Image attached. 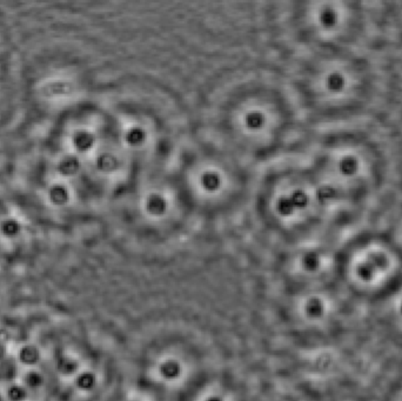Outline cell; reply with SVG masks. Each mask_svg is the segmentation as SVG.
Segmentation results:
<instances>
[{"label": "cell", "mask_w": 402, "mask_h": 401, "mask_svg": "<svg viewBox=\"0 0 402 401\" xmlns=\"http://www.w3.org/2000/svg\"><path fill=\"white\" fill-rule=\"evenodd\" d=\"M21 108V76L16 33L7 2H0V150L18 126Z\"/></svg>", "instance_id": "obj_3"}, {"label": "cell", "mask_w": 402, "mask_h": 401, "mask_svg": "<svg viewBox=\"0 0 402 401\" xmlns=\"http://www.w3.org/2000/svg\"><path fill=\"white\" fill-rule=\"evenodd\" d=\"M335 282L363 309L380 301L401 285L402 258L387 246H360L338 263Z\"/></svg>", "instance_id": "obj_2"}, {"label": "cell", "mask_w": 402, "mask_h": 401, "mask_svg": "<svg viewBox=\"0 0 402 401\" xmlns=\"http://www.w3.org/2000/svg\"><path fill=\"white\" fill-rule=\"evenodd\" d=\"M58 245L0 176V278L39 270Z\"/></svg>", "instance_id": "obj_1"}, {"label": "cell", "mask_w": 402, "mask_h": 401, "mask_svg": "<svg viewBox=\"0 0 402 401\" xmlns=\"http://www.w3.org/2000/svg\"><path fill=\"white\" fill-rule=\"evenodd\" d=\"M402 354V283L380 301L362 309L360 339Z\"/></svg>", "instance_id": "obj_4"}, {"label": "cell", "mask_w": 402, "mask_h": 401, "mask_svg": "<svg viewBox=\"0 0 402 401\" xmlns=\"http://www.w3.org/2000/svg\"><path fill=\"white\" fill-rule=\"evenodd\" d=\"M401 401H402V400H401Z\"/></svg>", "instance_id": "obj_5"}]
</instances>
